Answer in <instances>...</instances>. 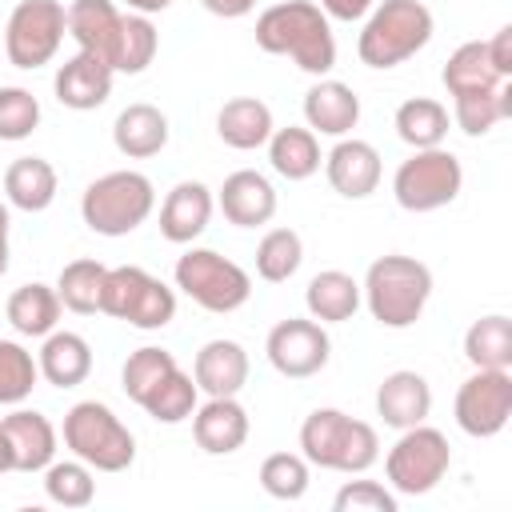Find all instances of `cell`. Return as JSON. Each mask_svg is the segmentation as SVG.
Segmentation results:
<instances>
[{
  "instance_id": "cell-2",
  "label": "cell",
  "mask_w": 512,
  "mask_h": 512,
  "mask_svg": "<svg viewBox=\"0 0 512 512\" xmlns=\"http://www.w3.org/2000/svg\"><path fill=\"white\" fill-rule=\"evenodd\" d=\"M360 296L368 300V312L384 328H408L420 320V312L432 296V272L416 256L392 252V256H380L368 264Z\"/></svg>"
},
{
  "instance_id": "cell-31",
  "label": "cell",
  "mask_w": 512,
  "mask_h": 512,
  "mask_svg": "<svg viewBox=\"0 0 512 512\" xmlns=\"http://www.w3.org/2000/svg\"><path fill=\"white\" fill-rule=\"evenodd\" d=\"M60 296L56 288L48 284H20L12 296H8V324L20 332V336H48L60 320Z\"/></svg>"
},
{
  "instance_id": "cell-1",
  "label": "cell",
  "mask_w": 512,
  "mask_h": 512,
  "mask_svg": "<svg viewBox=\"0 0 512 512\" xmlns=\"http://www.w3.org/2000/svg\"><path fill=\"white\" fill-rule=\"evenodd\" d=\"M256 44L272 56H292L296 68L312 76H324L336 64L332 24L312 0H284L264 8L256 20Z\"/></svg>"
},
{
  "instance_id": "cell-28",
  "label": "cell",
  "mask_w": 512,
  "mask_h": 512,
  "mask_svg": "<svg viewBox=\"0 0 512 512\" xmlns=\"http://www.w3.org/2000/svg\"><path fill=\"white\" fill-rule=\"evenodd\" d=\"M504 80H512V76H504V72L492 64L488 40H468V44H460V48L448 56V64H444V88H448V96L500 88Z\"/></svg>"
},
{
  "instance_id": "cell-37",
  "label": "cell",
  "mask_w": 512,
  "mask_h": 512,
  "mask_svg": "<svg viewBox=\"0 0 512 512\" xmlns=\"http://www.w3.org/2000/svg\"><path fill=\"white\" fill-rule=\"evenodd\" d=\"M180 364H176V356L168 352V348H136L128 360H124V372H120V380H124V396L128 400H136V404H144L148 400V392L164 380V376H172Z\"/></svg>"
},
{
  "instance_id": "cell-44",
  "label": "cell",
  "mask_w": 512,
  "mask_h": 512,
  "mask_svg": "<svg viewBox=\"0 0 512 512\" xmlns=\"http://www.w3.org/2000/svg\"><path fill=\"white\" fill-rule=\"evenodd\" d=\"M332 508H336V512H396L400 504H396V496H392L384 484H376V480H348V484L336 492Z\"/></svg>"
},
{
  "instance_id": "cell-25",
  "label": "cell",
  "mask_w": 512,
  "mask_h": 512,
  "mask_svg": "<svg viewBox=\"0 0 512 512\" xmlns=\"http://www.w3.org/2000/svg\"><path fill=\"white\" fill-rule=\"evenodd\" d=\"M40 376L48 380V384H56V388H76V384H84L88 380V372H92V348H88V340L84 336H76V332H48L44 336V348H40Z\"/></svg>"
},
{
  "instance_id": "cell-13",
  "label": "cell",
  "mask_w": 512,
  "mask_h": 512,
  "mask_svg": "<svg viewBox=\"0 0 512 512\" xmlns=\"http://www.w3.org/2000/svg\"><path fill=\"white\" fill-rule=\"evenodd\" d=\"M268 364L288 376V380H304V376H316L324 364H328V352H332V340L324 332L320 320H300V316H288L280 320L272 332H268Z\"/></svg>"
},
{
  "instance_id": "cell-38",
  "label": "cell",
  "mask_w": 512,
  "mask_h": 512,
  "mask_svg": "<svg viewBox=\"0 0 512 512\" xmlns=\"http://www.w3.org/2000/svg\"><path fill=\"white\" fill-rule=\"evenodd\" d=\"M196 380L188 376V372H172V376H164L152 392H148V400L140 404L152 420H160V424H180V420H188L192 412H196Z\"/></svg>"
},
{
  "instance_id": "cell-6",
  "label": "cell",
  "mask_w": 512,
  "mask_h": 512,
  "mask_svg": "<svg viewBox=\"0 0 512 512\" xmlns=\"http://www.w3.org/2000/svg\"><path fill=\"white\" fill-rule=\"evenodd\" d=\"M152 204H156L152 180L144 172L124 168V172H108L84 188L80 216L100 236H128L132 228H140L148 220Z\"/></svg>"
},
{
  "instance_id": "cell-12",
  "label": "cell",
  "mask_w": 512,
  "mask_h": 512,
  "mask_svg": "<svg viewBox=\"0 0 512 512\" xmlns=\"http://www.w3.org/2000/svg\"><path fill=\"white\" fill-rule=\"evenodd\" d=\"M512 416V372L508 368H476L456 392V424L460 432L488 440L504 432Z\"/></svg>"
},
{
  "instance_id": "cell-10",
  "label": "cell",
  "mask_w": 512,
  "mask_h": 512,
  "mask_svg": "<svg viewBox=\"0 0 512 512\" xmlns=\"http://www.w3.org/2000/svg\"><path fill=\"white\" fill-rule=\"evenodd\" d=\"M448 464H452V448H448L444 432H436L428 424H412L392 444L384 472L400 496H424L444 480Z\"/></svg>"
},
{
  "instance_id": "cell-49",
  "label": "cell",
  "mask_w": 512,
  "mask_h": 512,
  "mask_svg": "<svg viewBox=\"0 0 512 512\" xmlns=\"http://www.w3.org/2000/svg\"><path fill=\"white\" fill-rule=\"evenodd\" d=\"M12 468H16V460H12V440H8L4 420H0V476H4V472H12Z\"/></svg>"
},
{
  "instance_id": "cell-16",
  "label": "cell",
  "mask_w": 512,
  "mask_h": 512,
  "mask_svg": "<svg viewBox=\"0 0 512 512\" xmlns=\"http://www.w3.org/2000/svg\"><path fill=\"white\" fill-rule=\"evenodd\" d=\"M112 76H116V72H112L100 56H92V52H76L72 60L60 64L52 88H56V100H60L64 108L88 112V108H100V104L108 100V92H112Z\"/></svg>"
},
{
  "instance_id": "cell-3",
  "label": "cell",
  "mask_w": 512,
  "mask_h": 512,
  "mask_svg": "<svg viewBox=\"0 0 512 512\" xmlns=\"http://www.w3.org/2000/svg\"><path fill=\"white\" fill-rule=\"evenodd\" d=\"M300 448L308 464H320L332 472H368L380 456L376 428L364 420H352L340 408H316L300 424Z\"/></svg>"
},
{
  "instance_id": "cell-26",
  "label": "cell",
  "mask_w": 512,
  "mask_h": 512,
  "mask_svg": "<svg viewBox=\"0 0 512 512\" xmlns=\"http://www.w3.org/2000/svg\"><path fill=\"white\" fill-rule=\"evenodd\" d=\"M216 132L228 148H240V152H252L260 144H268L272 136V108L256 96H236L220 108L216 116Z\"/></svg>"
},
{
  "instance_id": "cell-47",
  "label": "cell",
  "mask_w": 512,
  "mask_h": 512,
  "mask_svg": "<svg viewBox=\"0 0 512 512\" xmlns=\"http://www.w3.org/2000/svg\"><path fill=\"white\" fill-rule=\"evenodd\" d=\"M212 16H224V20H236V16H248L256 8V0H200Z\"/></svg>"
},
{
  "instance_id": "cell-18",
  "label": "cell",
  "mask_w": 512,
  "mask_h": 512,
  "mask_svg": "<svg viewBox=\"0 0 512 512\" xmlns=\"http://www.w3.org/2000/svg\"><path fill=\"white\" fill-rule=\"evenodd\" d=\"M192 436L208 456H228L248 440V412L236 396H208V404L192 412Z\"/></svg>"
},
{
  "instance_id": "cell-4",
  "label": "cell",
  "mask_w": 512,
  "mask_h": 512,
  "mask_svg": "<svg viewBox=\"0 0 512 512\" xmlns=\"http://www.w3.org/2000/svg\"><path fill=\"white\" fill-rule=\"evenodd\" d=\"M428 40H432V12L420 0H384L368 16L356 52L368 68H396L408 56H416Z\"/></svg>"
},
{
  "instance_id": "cell-23",
  "label": "cell",
  "mask_w": 512,
  "mask_h": 512,
  "mask_svg": "<svg viewBox=\"0 0 512 512\" xmlns=\"http://www.w3.org/2000/svg\"><path fill=\"white\" fill-rule=\"evenodd\" d=\"M4 432L12 440V460L16 472H44L56 456V428L48 424L44 412L16 408L4 416Z\"/></svg>"
},
{
  "instance_id": "cell-40",
  "label": "cell",
  "mask_w": 512,
  "mask_h": 512,
  "mask_svg": "<svg viewBox=\"0 0 512 512\" xmlns=\"http://www.w3.org/2000/svg\"><path fill=\"white\" fill-rule=\"evenodd\" d=\"M156 48H160V36H156L152 20L140 12H128L124 28H120V48H116V72H128V76L144 72L152 64Z\"/></svg>"
},
{
  "instance_id": "cell-42",
  "label": "cell",
  "mask_w": 512,
  "mask_h": 512,
  "mask_svg": "<svg viewBox=\"0 0 512 512\" xmlns=\"http://www.w3.org/2000/svg\"><path fill=\"white\" fill-rule=\"evenodd\" d=\"M260 488L276 500H300L308 492V460L296 452H272L260 464Z\"/></svg>"
},
{
  "instance_id": "cell-24",
  "label": "cell",
  "mask_w": 512,
  "mask_h": 512,
  "mask_svg": "<svg viewBox=\"0 0 512 512\" xmlns=\"http://www.w3.org/2000/svg\"><path fill=\"white\" fill-rule=\"evenodd\" d=\"M112 140L128 160H148L168 144V116L156 104H128L112 124Z\"/></svg>"
},
{
  "instance_id": "cell-7",
  "label": "cell",
  "mask_w": 512,
  "mask_h": 512,
  "mask_svg": "<svg viewBox=\"0 0 512 512\" xmlns=\"http://www.w3.org/2000/svg\"><path fill=\"white\" fill-rule=\"evenodd\" d=\"M100 312L152 332L176 316V292L164 280H156L152 272H144L136 264H120V268H108V276H104Z\"/></svg>"
},
{
  "instance_id": "cell-21",
  "label": "cell",
  "mask_w": 512,
  "mask_h": 512,
  "mask_svg": "<svg viewBox=\"0 0 512 512\" xmlns=\"http://www.w3.org/2000/svg\"><path fill=\"white\" fill-rule=\"evenodd\" d=\"M192 380L208 396H236L248 380V352L236 340H208L196 352Z\"/></svg>"
},
{
  "instance_id": "cell-20",
  "label": "cell",
  "mask_w": 512,
  "mask_h": 512,
  "mask_svg": "<svg viewBox=\"0 0 512 512\" xmlns=\"http://www.w3.org/2000/svg\"><path fill=\"white\" fill-rule=\"evenodd\" d=\"M216 200H220V212L236 228H256V224H268L276 216V188L268 184V176H260L252 168L232 172Z\"/></svg>"
},
{
  "instance_id": "cell-22",
  "label": "cell",
  "mask_w": 512,
  "mask_h": 512,
  "mask_svg": "<svg viewBox=\"0 0 512 512\" xmlns=\"http://www.w3.org/2000/svg\"><path fill=\"white\" fill-rule=\"evenodd\" d=\"M304 120L312 132L348 136L360 120V96L340 80H320L304 92Z\"/></svg>"
},
{
  "instance_id": "cell-46",
  "label": "cell",
  "mask_w": 512,
  "mask_h": 512,
  "mask_svg": "<svg viewBox=\"0 0 512 512\" xmlns=\"http://www.w3.org/2000/svg\"><path fill=\"white\" fill-rule=\"evenodd\" d=\"M488 52H492V64H496L504 76H512V28H508V24L488 40Z\"/></svg>"
},
{
  "instance_id": "cell-29",
  "label": "cell",
  "mask_w": 512,
  "mask_h": 512,
  "mask_svg": "<svg viewBox=\"0 0 512 512\" xmlns=\"http://www.w3.org/2000/svg\"><path fill=\"white\" fill-rule=\"evenodd\" d=\"M304 304H308L312 320H320V324H344V320H352V312L360 308V284H356L348 272H340V268L316 272V276L308 280Z\"/></svg>"
},
{
  "instance_id": "cell-34",
  "label": "cell",
  "mask_w": 512,
  "mask_h": 512,
  "mask_svg": "<svg viewBox=\"0 0 512 512\" xmlns=\"http://www.w3.org/2000/svg\"><path fill=\"white\" fill-rule=\"evenodd\" d=\"M452 104H456V124L468 136H484L500 120L512 116V80H504L500 88H484V92H460L452 96Z\"/></svg>"
},
{
  "instance_id": "cell-17",
  "label": "cell",
  "mask_w": 512,
  "mask_h": 512,
  "mask_svg": "<svg viewBox=\"0 0 512 512\" xmlns=\"http://www.w3.org/2000/svg\"><path fill=\"white\" fill-rule=\"evenodd\" d=\"M324 172L328 184L348 196V200H364L376 192L380 184V152L368 140H340L328 156H324Z\"/></svg>"
},
{
  "instance_id": "cell-39",
  "label": "cell",
  "mask_w": 512,
  "mask_h": 512,
  "mask_svg": "<svg viewBox=\"0 0 512 512\" xmlns=\"http://www.w3.org/2000/svg\"><path fill=\"white\" fill-rule=\"evenodd\" d=\"M44 492H48L52 504L84 508V504H92V496H96L92 468H88L84 460H60V464H48V468H44Z\"/></svg>"
},
{
  "instance_id": "cell-45",
  "label": "cell",
  "mask_w": 512,
  "mask_h": 512,
  "mask_svg": "<svg viewBox=\"0 0 512 512\" xmlns=\"http://www.w3.org/2000/svg\"><path fill=\"white\" fill-rule=\"evenodd\" d=\"M372 0H320V12L332 16V20H360L368 16Z\"/></svg>"
},
{
  "instance_id": "cell-48",
  "label": "cell",
  "mask_w": 512,
  "mask_h": 512,
  "mask_svg": "<svg viewBox=\"0 0 512 512\" xmlns=\"http://www.w3.org/2000/svg\"><path fill=\"white\" fill-rule=\"evenodd\" d=\"M8 224H12L8 220V208L0 204V276L8 272Z\"/></svg>"
},
{
  "instance_id": "cell-14",
  "label": "cell",
  "mask_w": 512,
  "mask_h": 512,
  "mask_svg": "<svg viewBox=\"0 0 512 512\" xmlns=\"http://www.w3.org/2000/svg\"><path fill=\"white\" fill-rule=\"evenodd\" d=\"M124 12L112 0H72L68 4V36L80 44V52L100 56L116 72V48H120Z\"/></svg>"
},
{
  "instance_id": "cell-5",
  "label": "cell",
  "mask_w": 512,
  "mask_h": 512,
  "mask_svg": "<svg viewBox=\"0 0 512 512\" xmlns=\"http://www.w3.org/2000/svg\"><path fill=\"white\" fill-rule=\"evenodd\" d=\"M64 444L96 472H124L136 460V440L120 416L100 400H80L64 416Z\"/></svg>"
},
{
  "instance_id": "cell-15",
  "label": "cell",
  "mask_w": 512,
  "mask_h": 512,
  "mask_svg": "<svg viewBox=\"0 0 512 512\" xmlns=\"http://www.w3.org/2000/svg\"><path fill=\"white\" fill-rule=\"evenodd\" d=\"M432 412V388L420 372H392L380 380L376 388V416L388 424V428H412V424H424Z\"/></svg>"
},
{
  "instance_id": "cell-19",
  "label": "cell",
  "mask_w": 512,
  "mask_h": 512,
  "mask_svg": "<svg viewBox=\"0 0 512 512\" xmlns=\"http://www.w3.org/2000/svg\"><path fill=\"white\" fill-rule=\"evenodd\" d=\"M212 204L216 200L200 180H180L160 204V236L172 244H192L208 228Z\"/></svg>"
},
{
  "instance_id": "cell-50",
  "label": "cell",
  "mask_w": 512,
  "mask_h": 512,
  "mask_svg": "<svg viewBox=\"0 0 512 512\" xmlns=\"http://www.w3.org/2000/svg\"><path fill=\"white\" fill-rule=\"evenodd\" d=\"M132 12H140V16H152V12H164L172 0H124Z\"/></svg>"
},
{
  "instance_id": "cell-43",
  "label": "cell",
  "mask_w": 512,
  "mask_h": 512,
  "mask_svg": "<svg viewBox=\"0 0 512 512\" xmlns=\"http://www.w3.org/2000/svg\"><path fill=\"white\" fill-rule=\"evenodd\" d=\"M40 124V104L28 88H0V140H24Z\"/></svg>"
},
{
  "instance_id": "cell-27",
  "label": "cell",
  "mask_w": 512,
  "mask_h": 512,
  "mask_svg": "<svg viewBox=\"0 0 512 512\" xmlns=\"http://www.w3.org/2000/svg\"><path fill=\"white\" fill-rule=\"evenodd\" d=\"M4 196L20 212H44L56 200V168L44 156H20L4 172Z\"/></svg>"
},
{
  "instance_id": "cell-32",
  "label": "cell",
  "mask_w": 512,
  "mask_h": 512,
  "mask_svg": "<svg viewBox=\"0 0 512 512\" xmlns=\"http://www.w3.org/2000/svg\"><path fill=\"white\" fill-rule=\"evenodd\" d=\"M396 136L412 148H440L448 136V108L432 96H412L396 108Z\"/></svg>"
},
{
  "instance_id": "cell-41",
  "label": "cell",
  "mask_w": 512,
  "mask_h": 512,
  "mask_svg": "<svg viewBox=\"0 0 512 512\" xmlns=\"http://www.w3.org/2000/svg\"><path fill=\"white\" fill-rule=\"evenodd\" d=\"M40 364L16 340H0V404H20L36 388Z\"/></svg>"
},
{
  "instance_id": "cell-36",
  "label": "cell",
  "mask_w": 512,
  "mask_h": 512,
  "mask_svg": "<svg viewBox=\"0 0 512 512\" xmlns=\"http://www.w3.org/2000/svg\"><path fill=\"white\" fill-rule=\"evenodd\" d=\"M300 260H304V244H300V236L292 228H272L256 244V272L268 284H284L288 276H296Z\"/></svg>"
},
{
  "instance_id": "cell-33",
  "label": "cell",
  "mask_w": 512,
  "mask_h": 512,
  "mask_svg": "<svg viewBox=\"0 0 512 512\" xmlns=\"http://www.w3.org/2000/svg\"><path fill=\"white\" fill-rule=\"evenodd\" d=\"M464 356L472 368H508L512 364V320L492 312L464 332Z\"/></svg>"
},
{
  "instance_id": "cell-9",
  "label": "cell",
  "mask_w": 512,
  "mask_h": 512,
  "mask_svg": "<svg viewBox=\"0 0 512 512\" xmlns=\"http://www.w3.org/2000/svg\"><path fill=\"white\" fill-rule=\"evenodd\" d=\"M460 188L464 168L448 148H416V156H408L392 176V192L404 212H436L452 204Z\"/></svg>"
},
{
  "instance_id": "cell-8",
  "label": "cell",
  "mask_w": 512,
  "mask_h": 512,
  "mask_svg": "<svg viewBox=\"0 0 512 512\" xmlns=\"http://www.w3.org/2000/svg\"><path fill=\"white\" fill-rule=\"evenodd\" d=\"M176 288L204 312H236L252 296L248 272L212 248H192L176 260Z\"/></svg>"
},
{
  "instance_id": "cell-35",
  "label": "cell",
  "mask_w": 512,
  "mask_h": 512,
  "mask_svg": "<svg viewBox=\"0 0 512 512\" xmlns=\"http://www.w3.org/2000/svg\"><path fill=\"white\" fill-rule=\"evenodd\" d=\"M104 276L108 268L100 260H72L60 268V280H56V296L68 312H100V296H104Z\"/></svg>"
},
{
  "instance_id": "cell-30",
  "label": "cell",
  "mask_w": 512,
  "mask_h": 512,
  "mask_svg": "<svg viewBox=\"0 0 512 512\" xmlns=\"http://www.w3.org/2000/svg\"><path fill=\"white\" fill-rule=\"evenodd\" d=\"M268 160L284 180H308L320 168V144L312 128H272L268 136Z\"/></svg>"
},
{
  "instance_id": "cell-11",
  "label": "cell",
  "mask_w": 512,
  "mask_h": 512,
  "mask_svg": "<svg viewBox=\"0 0 512 512\" xmlns=\"http://www.w3.org/2000/svg\"><path fill=\"white\" fill-rule=\"evenodd\" d=\"M68 32V8L60 0H20L4 28V52L16 68H40L56 56Z\"/></svg>"
}]
</instances>
